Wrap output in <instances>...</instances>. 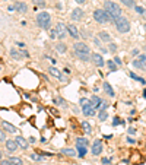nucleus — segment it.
Returning <instances> with one entry per match:
<instances>
[{"label": "nucleus", "instance_id": "b1692460", "mask_svg": "<svg viewBox=\"0 0 146 165\" xmlns=\"http://www.w3.org/2000/svg\"><path fill=\"white\" fill-rule=\"evenodd\" d=\"M62 154H64V155H67V156H75L76 155V151H75V149H69V148H66V149L62 151Z\"/></svg>", "mask_w": 146, "mask_h": 165}, {"label": "nucleus", "instance_id": "412c9836", "mask_svg": "<svg viewBox=\"0 0 146 165\" xmlns=\"http://www.w3.org/2000/svg\"><path fill=\"white\" fill-rule=\"evenodd\" d=\"M48 72H50V75H53V76H56V78H58V79H64V78H63V75L60 73V70H58V69H56V67H53V66H51V67L48 69Z\"/></svg>", "mask_w": 146, "mask_h": 165}, {"label": "nucleus", "instance_id": "c756f323", "mask_svg": "<svg viewBox=\"0 0 146 165\" xmlns=\"http://www.w3.org/2000/svg\"><path fill=\"white\" fill-rule=\"evenodd\" d=\"M121 2H123V5L127 6V7H133V6H135V2H133V0H121Z\"/></svg>", "mask_w": 146, "mask_h": 165}, {"label": "nucleus", "instance_id": "7c9ffc66", "mask_svg": "<svg viewBox=\"0 0 146 165\" xmlns=\"http://www.w3.org/2000/svg\"><path fill=\"white\" fill-rule=\"evenodd\" d=\"M130 76H131V78H133V79H135V80H137V82L145 83V79H142V78H139V76H136L135 73H130Z\"/></svg>", "mask_w": 146, "mask_h": 165}, {"label": "nucleus", "instance_id": "c03bdc74", "mask_svg": "<svg viewBox=\"0 0 146 165\" xmlns=\"http://www.w3.org/2000/svg\"><path fill=\"white\" fill-rule=\"evenodd\" d=\"M127 142H129V143H135V140H133L131 137H129V139H127Z\"/></svg>", "mask_w": 146, "mask_h": 165}, {"label": "nucleus", "instance_id": "ea45409f", "mask_svg": "<svg viewBox=\"0 0 146 165\" xmlns=\"http://www.w3.org/2000/svg\"><path fill=\"white\" fill-rule=\"evenodd\" d=\"M129 133H130V135H133V133H136V130H135L133 127H130V129H129Z\"/></svg>", "mask_w": 146, "mask_h": 165}, {"label": "nucleus", "instance_id": "2eb2a0df", "mask_svg": "<svg viewBox=\"0 0 146 165\" xmlns=\"http://www.w3.org/2000/svg\"><path fill=\"white\" fill-rule=\"evenodd\" d=\"M15 9L18 10V13H25L26 10H28V6L22 3V2H16V5H15Z\"/></svg>", "mask_w": 146, "mask_h": 165}, {"label": "nucleus", "instance_id": "0eeeda50", "mask_svg": "<svg viewBox=\"0 0 146 165\" xmlns=\"http://www.w3.org/2000/svg\"><path fill=\"white\" fill-rule=\"evenodd\" d=\"M54 29H56V32H57V38H60V39H64L69 35L67 26H64V24H57Z\"/></svg>", "mask_w": 146, "mask_h": 165}, {"label": "nucleus", "instance_id": "9b49d317", "mask_svg": "<svg viewBox=\"0 0 146 165\" xmlns=\"http://www.w3.org/2000/svg\"><path fill=\"white\" fill-rule=\"evenodd\" d=\"M70 18H72L73 21H80V19L83 18V10H82V9H79V7H76V9L72 12Z\"/></svg>", "mask_w": 146, "mask_h": 165}, {"label": "nucleus", "instance_id": "2f4dec72", "mask_svg": "<svg viewBox=\"0 0 146 165\" xmlns=\"http://www.w3.org/2000/svg\"><path fill=\"white\" fill-rule=\"evenodd\" d=\"M133 66H135V67H139V69H143V63H142L140 60H135V62H133Z\"/></svg>", "mask_w": 146, "mask_h": 165}, {"label": "nucleus", "instance_id": "f257e3e1", "mask_svg": "<svg viewBox=\"0 0 146 165\" xmlns=\"http://www.w3.org/2000/svg\"><path fill=\"white\" fill-rule=\"evenodd\" d=\"M104 10L108 13V16H110V21H114L118 19L120 16H123L121 15V7L117 5V3H114V2H105L104 3Z\"/></svg>", "mask_w": 146, "mask_h": 165}, {"label": "nucleus", "instance_id": "bb28decb", "mask_svg": "<svg viewBox=\"0 0 146 165\" xmlns=\"http://www.w3.org/2000/svg\"><path fill=\"white\" fill-rule=\"evenodd\" d=\"M107 66L110 67V70H111V72H114V70L117 69V64L114 63V60H108V62H107Z\"/></svg>", "mask_w": 146, "mask_h": 165}, {"label": "nucleus", "instance_id": "20e7f679", "mask_svg": "<svg viewBox=\"0 0 146 165\" xmlns=\"http://www.w3.org/2000/svg\"><path fill=\"white\" fill-rule=\"evenodd\" d=\"M114 24H116L117 31L121 32V34H126V32L130 31V22H129L126 18H123V16H120L118 19L114 21Z\"/></svg>", "mask_w": 146, "mask_h": 165}, {"label": "nucleus", "instance_id": "09e8293b", "mask_svg": "<svg viewBox=\"0 0 146 165\" xmlns=\"http://www.w3.org/2000/svg\"><path fill=\"white\" fill-rule=\"evenodd\" d=\"M145 29H146V25H145Z\"/></svg>", "mask_w": 146, "mask_h": 165}, {"label": "nucleus", "instance_id": "6ab92c4d", "mask_svg": "<svg viewBox=\"0 0 146 165\" xmlns=\"http://www.w3.org/2000/svg\"><path fill=\"white\" fill-rule=\"evenodd\" d=\"M76 146L78 148H86L88 139H85V137H76Z\"/></svg>", "mask_w": 146, "mask_h": 165}, {"label": "nucleus", "instance_id": "ddd939ff", "mask_svg": "<svg viewBox=\"0 0 146 165\" xmlns=\"http://www.w3.org/2000/svg\"><path fill=\"white\" fill-rule=\"evenodd\" d=\"M15 142H16V145L19 146V148H22V149H26V148H28V142L25 140L22 136H16Z\"/></svg>", "mask_w": 146, "mask_h": 165}, {"label": "nucleus", "instance_id": "f3484780", "mask_svg": "<svg viewBox=\"0 0 146 165\" xmlns=\"http://www.w3.org/2000/svg\"><path fill=\"white\" fill-rule=\"evenodd\" d=\"M2 127H3L6 131H9V133H16V127H15L13 124H10V123H7V121L2 123Z\"/></svg>", "mask_w": 146, "mask_h": 165}, {"label": "nucleus", "instance_id": "473e14b6", "mask_svg": "<svg viewBox=\"0 0 146 165\" xmlns=\"http://www.w3.org/2000/svg\"><path fill=\"white\" fill-rule=\"evenodd\" d=\"M78 152H79V156H85L86 155V148H78Z\"/></svg>", "mask_w": 146, "mask_h": 165}, {"label": "nucleus", "instance_id": "c85d7f7f", "mask_svg": "<svg viewBox=\"0 0 146 165\" xmlns=\"http://www.w3.org/2000/svg\"><path fill=\"white\" fill-rule=\"evenodd\" d=\"M108 51H110V53H116L117 51V45L114 43H110L108 44Z\"/></svg>", "mask_w": 146, "mask_h": 165}, {"label": "nucleus", "instance_id": "4c0bfd02", "mask_svg": "<svg viewBox=\"0 0 146 165\" xmlns=\"http://www.w3.org/2000/svg\"><path fill=\"white\" fill-rule=\"evenodd\" d=\"M120 120H118V117H116V118H114V126H117V124H120Z\"/></svg>", "mask_w": 146, "mask_h": 165}, {"label": "nucleus", "instance_id": "de8ad7c7", "mask_svg": "<svg viewBox=\"0 0 146 165\" xmlns=\"http://www.w3.org/2000/svg\"><path fill=\"white\" fill-rule=\"evenodd\" d=\"M143 95H145V97H146V91H145V92H143Z\"/></svg>", "mask_w": 146, "mask_h": 165}, {"label": "nucleus", "instance_id": "a878e982", "mask_svg": "<svg viewBox=\"0 0 146 165\" xmlns=\"http://www.w3.org/2000/svg\"><path fill=\"white\" fill-rule=\"evenodd\" d=\"M98 117H99V120H101V121H104V120H107L108 114H107V111H105V110H101V111H99V114H98Z\"/></svg>", "mask_w": 146, "mask_h": 165}, {"label": "nucleus", "instance_id": "423d86ee", "mask_svg": "<svg viewBox=\"0 0 146 165\" xmlns=\"http://www.w3.org/2000/svg\"><path fill=\"white\" fill-rule=\"evenodd\" d=\"M82 112L85 114V116H94L95 114V108L92 107V104H91V101H88V99H85V98H82Z\"/></svg>", "mask_w": 146, "mask_h": 165}, {"label": "nucleus", "instance_id": "cd10ccee", "mask_svg": "<svg viewBox=\"0 0 146 165\" xmlns=\"http://www.w3.org/2000/svg\"><path fill=\"white\" fill-rule=\"evenodd\" d=\"M135 10H136L137 13H140L142 16H145V13H146V9L142 7V6H135Z\"/></svg>", "mask_w": 146, "mask_h": 165}, {"label": "nucleus", "instance_id": "393cba45", "mask_svg": "<svg viewBox=\"0 0 146 165\" xmlns=\"http://www.w3.org/2000/svg\"><path fill=\"white\" fill-rule=\"evenodd\" d=\"M82 129H83L85 133H91V129H92V127H91V124H89L88 121H83L82 123Z\"/></svg>", "mask_w": 146, "mask_h": 165}, {"label": "nucleus", "instance_id": "dca6fc26", "mask_svg": "<svg viewBox=\"0 0 146 165\" xmlns=\"http://www.w3.org/2000/svg\"><path fill=\"white\" fill-rule=\"evenodd\" d=\"M5 143H6V148H7V151L15 152L16 149H18V145H16V142H15V140H10V139H7Z\"/></svg>", "mask_w": 146, "mask_h": 165}, {"label": "nucleus", "instance_id": "f03ea898", "mask_svg": "<svg viewBox=\"0 0 146 165\" xmlns=\"http://www.w3.org/2000/svg\"><path fill=\"white\" fill-rule=\"evenodd\" d=\"M73 48H75V54H76V57L79 60H82V62L91 60V51H89V47L85 43H76L73 45Z\"/></svg>", "mask_w": 146, "mask_h": 165}, {"label": "nucleus", "instance_id": "a19ab883", "mask_svg": "<svg viewBox=\"0 0 146 165\" xmlns=\"http://www.w3.org/2000/svg\"><path fill=\"white\" fill-rule=\"evenodd\" d=\"M75 2H76V3H79V5H83L86 0H75Z\"/></svg>", "mask_w": 146, "mask_h": 165}, {"label": "nucleus", "instance_id": "58836bf2", "mask_svg": "<svg viewBox=\"0 0 146 165\" xmlns=\"http://www.w3.org/2000/svg\"><path fill=\"white\" fill-rule=\"evenodd\" d=\"M114 63H116V64H120V63H121V60H120L118 57H116V58H114Z\"/></svg>", "mask_w": 146, "mask_h": 165}, {"label": "nucleus", "instance_id": "a18cd8bd", "mask_svg": "<svg viewBox=\"0 0 146 165\" xmlns=\"http://www.w3.org/2000/svg\"><path fill=\"white\" fill-rule=\"evenodd\" d=\"M140 62H142V60H140ZM142 63H143V69H145V70H146V60H143Z\"/></svg>", "mask_w": 146, "mask_h": 165}, {"label": "nucleus", "instance_id": "f704fd0d", "mask_svg": "<svg viewBox=\"0 0 146 165\" xmlns=\"http://www.w3.org/2000/svg\"><path fill=\"white\" fill-rule=\"evenodd\" d=\"M50 37L53 39L57 38V32H56V29H50Z\"/></svg>", "mask_w": 146, "mask_h": 165}, {"label": "nucleus", "instance_id": "f8f14e48", "mask_svg": "<svg viewBox=\"0 0 146 165\" xmlns=\"http://www.w3.org/2000/svg\"><path fill=\"white\" fill-rule=\"evenodd\" d=\"M67 32L72 38H79V31L75 25H67Z\"/></svg>", "mask_w": 146, "mask_h": 165}, {"label": "nucleus", "instance_id": "aec40b11", "mask_svg": "<svg viewBox=\"0 0 146 165\" xmlns=\"http://www.w3.org/2000/svg\"><path fill=\"white\" fill-rule=\"evenodd\" d=\"M56 51H57L58 54H64L66 51H67V47H66V44H64V43H58L57 45H56Z\"/></svg>", "mask_w": 146, "mask_h": 165}, {"label": "nucleus", "instance_id": "72a5a7b5", "mask_svg": "<svg viewBox=\"0 0 146 165\" xmlns=\"http://www.w3.org/2000/svg\"><path fill=\"white\" fill-rule=\"evenodd\" d=\"M7 139H6V135H5V130H2L0 129V142H6Z\"/></svg>", "mask_w": 146, "mask_h": 165}, {"label": "nucleus", "instance_id": "5701e85b", "mask_svg": "<svg viewBox=\"0 0 146 165\" xmlns=\"http://www.w3.org/2000/svg\"><path fill=\"white\" fill-rule=\"evenodd\" d=\"M9 161L12 162V165H24L22 159H21V158H18V156H12V158H9Z\"/></svg>", "mask_w": 146, "mask_h": 165}, {"label": "nucleus", "instance_id": "9d476101", "mask_svg": "<svg viewBox=\"0 0 146 165\" xmlns=\"http://www.w3.org/2000/svg\"><path fill=\"white\" fill-rule=\"evenodd\" d=\"M102 152V142L98 139V140L94 142L92 145V155H99Z\"/></svg>", "mask_w": 146, "mask_h": 165}, {"label": "nucleus", "instance_id": "6e6552de", "mask_svg": "<svg viewBox=\"0 0 146 165\" xmlns=\"http://www.w3.org/2000/svg\"><path fill=\"white\" fill-rule=\"evenodd\" d=\"M10 56L15 58V60H22L24 57H28V53L26 51H24V53H21L19 50H16V48H12L10 50Z\"/></svg>", "mask_w": 146, "mask_h": 165}, {"label": "nucleus", "instance_id": "7ed1b4c3", "mask_svg": "<svg viewBox=\"0 0 146 165\" xmlns=\"http://www.w3.org/2000/svg\"><path fill=\"white\" fill-rule=\"evenodd\" d=\"M37 22L43 29H50V25H51V16H50L48 12H41V13L37 15Z\"/></svg>", "mask_w": 146, "mask_h": 165}, {"label": "nucleus", "instance_id": "39448f33", "mask_svg": "<svg viewBox=\"0 0 146 165\" xmlns=\"http://www.w3.org/2000/svg\"><path fill=\"white\" fill-rule=\"evenodd\" d=\"M94 19L97 21L98 24H107V22H110V16H108V13L105 10L97 9L94 12Z\"/></svg>", "mask_w": 146, "mask_h": 165}, {"label": "nucleus", "instance_id": "4468645a", "mask_svg": "<svg viewBox=\"0 0 146 165\" xmlns=\"http://www.w3.org/2000/svg\"><path fill=\"white\" fill-rule=\"evenodd\" d=\"M98 37H99V41H104V43H111V35L108 34V32H105V31H101V32L98 34Z\"/></svg>", "mask_w": 146, "mask_h": 165}, {"label": "nucleus", "instance_id": "4be33fe9", "mask_svg": "<svg viewBox=\"0 0 146 165\" xmlns=\"http://www.w3.org/2000/svg\"><path fill=\"white\" fill-rule=\"evenodd\" d=\"M102 86H104V91L107 92V95H110V97H114V89L110 86V83H104Z\"/></svg>", "mask_w": 146, "mask_h": 165}, {"label": "nucleus", "instance_id": "79ce46f5", "mask_svg": "<svg viewBox=\"0 0 146 165\" xmlns=\"http://www.w3.org/2000/svg\"><path fill=\"white\" fill-rule=\"evenodd\" d=\"M108 162H110V159H108V158H104V159H102V164H108Z\"/></svg>", "mask_w": 146, "mask_h": 165}, {"label": "nucleus", "instance_id": "37998d69", "mask_svg": "<svg viewBox=\"0 0 146 165\" xmlns=\"http://www.w3.org/2000/svg\"><path fill=\"white\" fill-rule=\"evenodd\" d=\"M131 54H133V56H136V54H139V50H133V51H131Z\"/></svg>", "mask_w": 146, "mask_h": 165}, {"label": "nucleus", "instance_id": "e433bc0d", "mask_svg": "<svg viewBox=\"0 0 146 165\" xmlns=\"http://www.w3.org/2000/svg\"><path fill=\"white\" fill-rule=\"evenodd\" d=\"M31 158H32V159H35V161H39V159H41V156L37 155V154H32V155H31Z\"/></svg>", "mask_w": 146, "mask_h": 165}, {"label": "nucleus", "instance_id": "49530a36", "mask_svg": "<svg viewBox=\"0 0 146 165\" xmlns=\"http://www.w3.org/2000/svg\"><path fill=\"white\" fill-rule=\"evenodd\" d=\"M0 161H2V152H0Z\"/></svg>", "mask_w": 146, "mask_h": 165}, {"label": "nucleus", "instance_id": "c9c22d12", "mask_svg": "<svg viewBox=\"0 0 146 165\" xmlns=\"http://www.w3.org/2000/svg\"><path fill=\"white\" fill-rule=\"evenodd\" d=\"M0 165H12V162L9 159H2L0 161Z\"/></svg>", "mask_w": 146, "mask_h": 165}, {"label": "nucleus", "instance_id": "1a4fd4ad", "mask_svg": "<svg viewBox=\"0 0 146 165\" xmlns=\"http://www.w3.org/2000/svg\"><path fill=\"white\" fill-rule=\"evenodd\" d=\"M91 60H92V62H94V64H95V66H98V67H102V66L105 64V62H104V58H102L98 53L92 54V56H91Z\"/></svg>", "mask_w": 146, "mask_h": 165}, {"label": "nucleus", "instance_id": "a211bd4d", "mask_svg": "<svg viewBox=\"0 0 146 165\" xmlns=\"http://www.w3.org/2000/svg\"><path fill=\"white\" fill-rule=\"evenodd\" d=\"M91 104H92L94 108H99V105L102 104V99L99 97H97V95H94V97L91 98Z\"/></svg>", "mask_w": 146, "mask_h": 165}]
</instances>
